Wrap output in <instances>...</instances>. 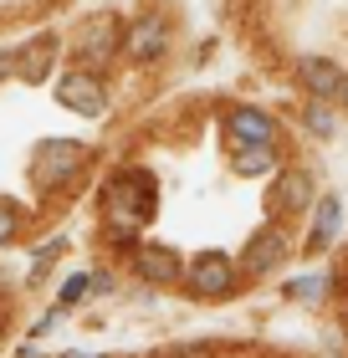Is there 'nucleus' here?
Here are the masks:
<instances>
[{
	"instance_id": "obj_1",
	"label": "nucleus",
	"mask_w": 348,
	"mask_h": 358,
	"mask_svg": "<svg viewBox=\"0 0 348 358\" xmlns=\"http://www.w3.org/2000/svg\"><path fill=\"white\" fill-rule=\"evenodd\" d=\"M103 205H108V220L118 225L123 236H134L139 225L154 215V179H148L144 169H123L108 179L103 189Z\"/></svg>"
},
{
	"instance_id": "obj_2",
	"label": "nucleus",
	"mask_w": 348,
	"mask_h": 358,
	"mask_svg": "<svg viewBox=\"0 0 348 358\" xmlns=\"http://www.w3.org/2000/svg\"><path fill=\"white\" fill-rule=\"evenodd\" d=\"M82 164H88V143L46 138V143H36V154H31V185L36 189H62L82 174Z\"/></svg>"
},
{
	"instance_id": "obj_3",
	"label": "nucleus",
	"mask_w": 348,
	"mask_h": 358,
	"mask_svg": "<svg viewBox=\"0 0 348 358\" xmlns=\"http://www.w3.org/2000/svg\"><path fill=\"white\" fill-rule=\"evenodd\" d=\"M123 36H128V26H118V15H92V21H82V31H77V67L103 72L108 62L118 57Z\"/></svg>"
},
{
	"instance_id": "obj_4",
	"label": "nucleus",
	"mask_w": 348,
	"mask_h": 358,
	"mask_svg": "<svg viewBox=\"0 0 348 358\" xmlns=\"http://www.w3.org/2000/svg\"><path fill=\"white\" fill-rule=\"evenodd\" d=\"M57 103L72 108V113H82V118H97V113L108 108V87L97 83V72L72 67L67 77H57Z\"/></svg>"
},
{
	"instance_id": "obj_5",
	"label": "nucleus",
	"mask_w": 348,
	"mask_h": 358,
	"mask_svg": "<svg viewBox=\"0 0 348 358\" xmlns=\"http://www.w3.org/2000/svg\"><path fill=\"white\" fill-rule=\"evenodd\" d=\"M190 292L195 297H230L236 292V262H230L225 251H205V256H195V266H190Z\"/></svg>"
},
{
	"instance_id": "obj_6",
	"label": "nucleus",
	"mask_w": 348,
	"mask_h": 358,
	"mask_svg": "<svg viewBox=\"0 0 348 358\" xmlns=\"http://www.w3.org/2000/svg\"><path fill=\"white\" fill-rule=\"evenodd\" d=\"M164 46H169V21L164 15H139L134 26H128V36H123V52L134 57V62H159L164 57Z\"/></svg>"
},
{
	"instance_id": "obj_7",
	"label": "nucleus",
	"mask_w": 348,
	"mask_h": 358,
	"mask_svg": "<svg viewBox=\"0 0 348 358\" xmlns=\"http://www.w3.org/2000/svg\"><path fill=\"white\" fill-rule=\"evenodd\" d=\"M134 271L154 287H169V282L185 276V266H179V256L169 246H134Z\"/></svg>"
},
{
	"instance_id": "obj_8",
	"label": "nucleus",
	"mask_w": 348,
	"mask_h": 358,
	"mask_svg": "<svg viewBox=\"0 0 348 358\" xmlns=\"http://www.w3.org/2000/svg\"><path fill=\"white\" fill-rule=\"evenodd\" d=\"M281 251H287V241H281L277 225H267V231H256L251 246L241 251V271H246V276H267V271L281 262Z\"/></svg>"
},
{
	"instance_id": "obj_9",
	"label": "nucleus",
	"mask_w": 348,
	"mask_h": 358,
	"mask_svg": "<svg viewBox=\"0 0 348 358\" xmlns=\"http://www.w3.org/2000/svg\"><path fill=\"white\" fill-rule=\"evenodd\" d=\"M297 83H302L312 97H323V103L328 97H343V72L328 57H302L297 62Z\"/></svg>"
},
{
	"instance_id": "obj_10",
	"label": "nucleus",
	"mask_w": 348,
	"mask_h": 358,
	"mask_svg": "<svg viewBox=\"0 0 348 358\" xmlns=\"http://www.w3.org/2000/svg\"><path fill=\"white\" fill-rule=\"evenodd\" d=\"M225 128H230L236 143H277V118L261 113V108H230Z\"/></svg>"
},
{
	"instance_id": "obj_11",
	"label": "nucleus",
	"mask_w": 348,
	"mask_h": 358,
	"mask_svg": "<svg viewBox=\"0 0 348 358\" xmlns=\"http://www.w3.org/2000/svg\"><path fill=\"white\" fill-rule=\"evenodd\" d=\"M272 205L281 210V215H297V210H307V205H318L312 200V174H302V169H287L272 185Z\"/></svg>"
},
{
	"instance_id": "obj_12",
	"label": "nucleus",
	"mask_w": 348,
	"mask_h": 358,
	"mask_svg": "<svg viewBox=\"0 0 348 358\" xmlns=\"http://www.w3.org/2000/svg\"><path fill=\"white\" fill-rule=\"evenodd\" d=\"M52 62H57V36H36V41H26L21 57H15V77H21V83H46Z\"/></svg>"
},
{
	"instance_id": "obj_13",
	"label": "nucleus",
	"mask_w": 348,
	"mask_h": 358,
	"mask_svg": "<svg viewBox=\"0 0 348 358\" xmlns=\"http://www.w3.org/2000/svg\"><path fill=\"white\" fill-rule=\"evenodd\" d=\"M338 225H343V205L328 194V200L318 205V215H312V236H307V246L312 251H323V246H333V236H338Z\"/></svg>"
},
{
	"instance_id": "obj_14",
	"label": "nucleus",
	"mask_w": 348,
	"mask_h": 358,
	"mask_svg": "<svg viewBox=\"0 0 348 358\" xmlns=\"http://www.w3.org/2000/svg\"><path fill=\"white\" fill-rule=\"evenodd\" d=\"M277 164V143H236V169L241 174H267Z\"/></svg>"
},
{
	"instance_id": "obj_15",
	"label": "nucleus",
	"mask_w": 348,
	"mask_h": 358,
	"mask_svg": "<svg viewBox=\"0 0 348 358\" xmlns=\"http://www.w3.org/2000/svg\"><path fill=\"white\" fill-rule=\"evenodd\" d=\"M328 287H333V282H328V271L323 276H297V282L287 287V297H297V302H323Z\"/></svg>"
},
{
	"instance_id": "obj_16",
	"label": "nucleus",
	"mask_w": 348,
	"mask_h": 358,
	"mask_svg": "<svg viewBox=\"0 0 348 358\" xmlns=\"http://www.w3.org/2000/svg\"><path fill=\"white\" fill-rule=\"evenodd\" d=\"M302 118H307V128H312V134H333V113H328V103H323V97H318V103H307V113H302Z\"/></svg>"
},
{
	"instance_id": "obj_17",
	"label": "nucleus",
	"mask_w": 348,
	"mask_h": 358,
	"mask_svg": "<svg viewBox=\"0 0 348 358\" xmlns=\"http://www.w3.org/2000/svg\"><path fill=\"white\" fill-rule=\"evenodd\" d=\"M15 231H21V210H15L11 200H0V246H11Z\"/></svg>"
},
{
	"instance_id": "obj_18",
	"label": "nucleus",
	"mask_w": 348,
	"mask_h": 358,
	"mask_svg": "<svg viewBox=\"0 0 348 358\" xmlns=\"http://www.w3.org/2000/svg\"><path fill=\"white\" fill-rule=\"evenodd\" d=\"M92 292V276H67L62 282V307H72V302H82Z\"/></svg>"
},
{
	"instance_id": "obj_19",
	"label": "nucleus",
	"mask_w": 348,
	"mask_h": 358,
	"mask_svg": "<svg viewBox=\"0 0 348 358\" xmlns=\"http://www.w3.org/2000/svg\"><path fill=\"white\" fill-rule=\"evenodd\" d=\"M57 256H62V241H46V246H41V256H36V266H31V276H46V266H52Z\"/></svg>"
},
{
	"instance_id": "obj_20",
	"label": "nucleus",
	"mask_w": 348,
	"mask_h": 358,
	"mask_svg": "<svg viewBox=\"0 0 348 358\" xmlns=\"http://www.w3.org/2000/svg\"><path fill=\"white\" fill-rule=\"evenodd\" d=\"M62 358H97V353H62Z\"/></svg>"
},
{
	"instance_id": "obj_21",
	"label": "nucleus",
	"mask_w": 348,
	"mask_h": 358,
	"mask_svg": "<svg viewBox=\"0 0 348 358\" xmlns=\"http://www.w3.org/2000/svg\"><path fill=\"white\" fill-rule=\"evenodd\" d=\"M343 108H348V77H343Z\"/></svg>"
}]
</instances>
